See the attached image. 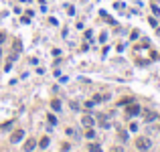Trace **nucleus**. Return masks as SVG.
I'll return each mask as SVG.
<instances>
[{
	"instance_id": "ddd939ff",
	"label": "nucleus",
	"mask_w": 160,
	"mask_h": 152,
	"mask_svg": "<svg viewBox=\"0 0 160 152\" xmlns=\"http://www.w3.org/2000/svg\"><path fill=\"white\" fill-rule=\"evenodd\" d=\"M4 41H6V35H4V33H0V45H2Z\"/></svg>"
},
{
	"instance_id": "39448f33",
	"label": "nucleus",
	"mask_w": 160,
	"mask_h": 152,
	"mask_svg": "<svg viewBox=\"0 0 160 152\" xmlns=\"http://www.w3.org/2000/svg\"><path fill=\"white\" fill-rule=\"evenodd\" d=\"M81 124L85 126V128H91V126H93V116H83V118H81Z\"/></svg>"
},
{
	"instance_id": "2eb2a0df",
	"label": "nucleus",
	"mask_w": 160,
	"mask_h": 152,
	"mask_svg": "<svg viewBox=\"0 0 160 152\" xmlns=\"http://www.w3.org/2000/svg\"><path fill=\"white\" fill-rule=\"evenodd\" d=\"M0 59H2V51H0Z\"/></svg>"
},
{
	"instance_id": "9d476101",
	"label": "nucleus",
	"mask_w": 160,
	"mask_h": 152,
	"mask_svg": "<svg viewBox=\"0 0 160 152\" xmlns=\"http://www.w3.org/2000/svg\"><path fill=\"white\" fill-rule=\"evenodd\" d=\"M89 152H101L100 144H89Z\"/></svg>"
},
{
	"instance_id": "0eeeda50",
	"label": "nucleus",
	"mask_w": 160,
	"mask_h": 152,
	"mask_svg": "<svg viewBox=\"0 0 160 152\" xmlns=\"http://www.w3.org/2000/svg\"><path fill=\"white\" fill-rule=\"evenodd\" d=\"M158 118V114H154V112H146L144 114V122H152V120Z\"/></svg>"
},
{
	"instance_id": "9b49d317",
	"label": "nucleus",
	"mask_w": 160,
	"mask_h": 152,
	"mask_svg": "<svg viewBox=\"0 0 160 152\" xmlns=\"http://www.w3.org/2000/svg\"><path fill=\"white\" fill-rule=\"evenodd\" d=\"M85 136H87V138H93V136H95V132H93V130H91V128H87Z\"/></svg>"
},
{
	"instance_id": "7ed1b4c3",
	"label": "nucleus",
	"mask_w": 160,
	"mask_h": 152,
	"mask_svg": "<svg viewBox=\"0 0 160 152\" xmlns=\"http://www.w3.org/2000/svg\"><path fill=\"white\" fill-rule=\"evenodd\" d=\"M136 114H140V107L138 106H128L126 107V116L128 118H132V116H136Z\"/></svg>"
},
{
	"instance_id": "4468645a",
	"label": "nucleus",
	"mask_w": 160,
	"mask_h": 152,
	"mask_svg": "<svg viewBox=\"0 0 160 152\" xmlns=\"http://www.w3.org/2000/svg\"><path fill=\"white\" fill-rule=\"evenodd\" d=\"M112 152H124V150H122L120 146H116V148H112Z\"/></svg>"
},
{
	"instance_id": "f03ea898",
	"label": "nucleus",
	"mask_w": 160,
	"mask_h": 152,
	"mask_svg": "<svg viewBox=\"0 0 160 152\" xmlns=\"http://www.w3.org/2000/svg\"><path fill=\"white\" fill-rule=\"evenodd\" d=\"M22 138H24V130H14L12 136H10V142H12V144H16V142H20Z\"/></svg>"
},
{
	"instance_id": "20e7f679",
	"label": "nucleus",
	"mask_w": 160,
	"mask_h": 152,
	"mask_svg": "<svg viewBox=\"0 0 160 152\" xmlns=\"http://www.w3.org/2000/svg\"><path fill=\"white\" fill-rule=\"evenodd\" d=\"M97 122H100L103 128H109V118H107L106 114H97Z\"/></svg>"
},
{
	"instance_id": "dca6fc26",
	"label": "nucleus",
	"mask_w": 160,
	"mask_h": 152,
	"mask_svg": "<svg viewBox=\"0 0 160 152\" xmlns=\"http://www.w3.org/2000/svg\"><path fill=\"white\" fill-rule=\"evenodd\" d=\"M158 132H160V126H158Z\"/></svg>"
},
{
	"instance_id": "6e6552de",
	"label": "nucleus",
	"mask_w": 160,
	"mask_h": 152,
	"mask_svg": "<svg viewBox=\"0 0 160 152\" xmlns=\"http://www.w3.org/2000/svg\"><path fill=\"white\" fill-rule=\"evenodd\" d=\"M51 107H53L55 112H59V110H61V101H59V99H53V101H51Z\"/></svg>"
},
{
	"instance_id": "f8f14e48",
	"label": "nucleus",
	"mask_w": 160,
	"mask_h": 152,
	"mask_svg": "<svg viewBox=\"0 0 160 152\" xmlns=\"http://www.w3.org/2000/svg\"><path fill=\"white\" fill-rule=\"evenodd\" d=\"M14 51H16V53H20V41H16V43H14Z\"/></svg>"
},
{
	"instance_id": "f257e3e1",
	"label": "nucleus",
	"mask_w": 160,
	"mask_h": 152,
	"mask_svg": "<svg viewBox=\"0 0 160 152\" xmlns=\"http://www.w3.org/2000/svg\"><path fill=\"white\" fill-rule=\"evenodd\" d=\"M136 148H140V150H148V148H150V140H148L146 136L136 138Z\"/></svg>"
},
{
	"instance_id": "423d86ee",
	"label": "nucleus",
	"mask_w": 160,
	"mask_h": 152,
	"mask_svg": "<svg viewBox=\"0 0 160 152\" xmlns=\"http://www.w3.org/2000/svg\"><path fill=\"white\" fill-rule=\"evenodd\" d=\"M34 146H37V142H34L33 138H28L27 142H24V152H31V150L34 148Z\"/></svg>"
},
{
	"instance_id": "1a4fd4ad",
	"label": "nucleus",
	"mask_w": 160,
	"mask_h": 152,
	"mask_svg": "<svg viewBox=\"0 0 160 152\" xmlns=\"http://www.w3.org/2000/svg\"><path fill=\"white\" fill-rule=\"evenodd\" d=\"M39 146H41V148H47V146H49V138H47V136H43V138H41Z\"/></svg>"
}]
</instances>
